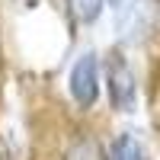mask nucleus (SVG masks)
I'll list each match as a JSON object with an SVG mask.
<instances>
[{
  "label": "nucleus",
  "instance_id": "1",
  "mask_svg": "<svg viewBox=\"0 0 160 160\" xmlns=\"http://www.w3.org/2000/svg\"><path fill=\"white\" fill-rule=\"evenodd\" d=\"M106 80H109V99L118 112L135 109V74L125 64L122 55H112L106 61Z\"/></svg>",
  "mask_w": 160,
  "mask_h": 160
},
{
  "label": "nucleus",
  "instance_id": "2",
  "mask_svg": "<svg viewBox=\"0 0 160 160\" xmlns=\"http://www.w3.org/2000/svg\"><path fill=\"white\" fill-rule=\"evenodd\" d=\"M71 96L77 106H93L99 96V71H96V55H80L71 68Z\"/></svg>",
  "mask_w": 160,
  "mask_h": 160
},
{
  "label": "nucleus",
  "instance_id": "3",
  "mask_svg": "<svg viewBox=\"0 0 160 160\" xmlns=\"http://www.w3.org/2000/svg\"><path fill=\"white\" fill-rule=\"evenodd\" d=\"M109 160H141V148L131 135H118L109 148Z\"/></svg>",
  "mask_w": 160,
  "mask_h": 160
},
{
  "label": "nucleus",
  "instance_id": "4",
  "mask_svg": "<svg viewBox=\"0 0 160 160\" xmlns=\"http://www.w3.org/2000/svg\"><path fill=\"white\" fill-rule=\"evenodd\" d=\"M68 160H102V151H99V144L93 141L90 135H83V138H77L71 144Z\"/></svg>",
  "mask_w": 160,
  "mask_h": 160
},
{
  "label": "nucleus",
  "instance_id": "5",
  "mask_svg": "<svg viewBox=\"0 0 160 160\" xmlns=\"http://www.w3.org/2000/svg\"><path fill=\"white\" fill-rule=\"evenodd\" d=\"M68 7L74 13V19L80 22H93L99 16V10H102V0H68Z\"/></svg>",
  "mask_w": 160,
  "mask_h": 160
}]
</instances>
